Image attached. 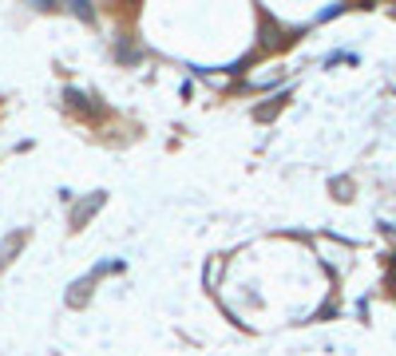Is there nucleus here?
Instances as JSON below:
<instances>
[{"label":"nucleus","mask_w":396,"mask_h":356,"mask_svg":"<svg viewBox=\"0 0 396 356\" xmlns=\"http://www.w3.org/2000/svg\"><path fill=\"white\" fill-rule=\"evenodd\" d=\"M20 246V237H8V242H4V246H0V266H8L12 261V249Z\"/></svg>","instance_id":"nucleus-2"},{"label":"nucleus","mask_w":396,"mask_h":356,"mask_svg":"<svg viewBox=\"0 0 396 356\" xmlns=\"http://www.w3.org/2000/svg\"><path fill=\"white\" fill-rule=\"evenodd\" d=\"M99 206H103V194H91V198H88V202H83V206H79V210H76V226H83V222H88V218H91V214H95V210H99Z\"/></svg>","instance_id":"nucleus-1"}]
</instances>
